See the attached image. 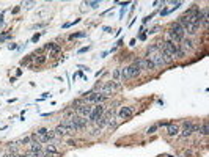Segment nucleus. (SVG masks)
<instances>
[{"instance_id": "obj_1", "label": "nucleus", "mask_w": 209, "mask_h": 157, "mask_svg": "<svg viewBox=\"0 0 209 157\" xmlns=\"http://www.w3.org/2000/svg\"><path fill=\"white\" fill-rule=\"evenodd\" d=\"M181 27H183V29H184V32L187 33V35H190V36H192V35H195L197 33V27L192 24V22H190V19H189V16H183V17H179V22H178Z\"/></svg>"}, {"instance_id": "obj_2", "label": "nucleus", "mask_w": 209, "mask_h": 157, "mask_svg": "<svg viewBox=\"0 0 209 157\" xmlns=\"http://www.w3.org/2000/svg\"><path fill=\"white\" fill-rule=\"evenodd\" d=\"M120 88H121V85L118 84V82H110V84H107V85L98 87L99 93H101V94H105V96H108V94L112 93V91H116V90H120Z\"/></svg>"}, {"instance_id": "obj_3", "label": "nucleus", "mask_w": 209, "mask_h": 157, "mask_svg": "<svg viewBox=\"0 0 209 157\" xmlns=\"http://www.w3.org/2000/svg\"><path fill=\"white\" fill-rule=\"evenodd\" d=\"M128 71H129V77H131V79L139 77L140 74H142V60L134 61V64H131V66H128Z\"/></svg>"}, {"instance_id": "obj_4", "label": "nucleus", "mask_w": 209, "mask_h": 157, "mask_svg": "<svg viewBox=\"0 0 209 157\" xmlns=\"http://www.w3.org/2000/svg\"><path fill=\"white\" fill-rule=\"evenodd\" d=\"M69 121H71L72 129H74V131H80V129H85L88 119L82 118V116H72V118H69Z\"/></svg>"}, {"instance_id": "obj_5", "label": "nucleus", "mask_w": 209, "mask_h": 157, "mask_svg": "<svg viewBox=\"0 0 209 157\" xmlns=\"http://www.w3.org/2000/svg\"><path fill=\"white\" fill-rule=\"evenodd\" d=\"M104 112H105V108H104L102 105L94 107V108H93V112L90 113V116H88V121H96L99 116H102V115H104Z\"/></svg>"}, {"instance_id": "obj_6", "label": "nucleus", "mask_w": 209, "mask_h": 157, "mask_svg": "<svg viewBox=\"0 0 209 157\" xmlns=\"http://www.w3.org/2000/svg\"><path fill=\"white\" fill-rule=\"evenodd\" d=\"M107 99L105 94H101V93H91L90 96H87V102L88 104H93V102H104Z\"/></svg>"}, {"instance_id": "obj_7", "label": "nucleus", "mask_w": 209, "mask_h": 157, "mask_svg": "<svg viewBox=\"0 0 209 157\" xmlns=\"http://www.w3.org/2000/svg\"><path fill=\"white\" fill-rule=\"evenodd\" d=\"M132 115H134V107H123L120 110V113H118V118L120 119H128Z\"/></svg>"}, {"instance_id": "obj_8", "label": "nucleus", "mask_w": 209, "mask_h": 157, "mask_svg": "<svg viewBox=\"0 0 209 157\" xmlns=\"http://www.w3.org/2000/svg\"><path fill=\"white\" fill-rule=\"evenodd\" d=\"M44 49L46 50H50V57H55V55H58L60 53V46L58 44H55V43H47L46 46H44Z\"/></svg>"}, {"instance_id": "obj_9", "label": "nucleus", "mask_w": 209, "mask_h": 157, "mask_svg": "<svg viewBox=\"0 0 209 157\" xmlns=\"http://www.w3.org/2000/svg\"><path fill=\"white\" fill-rule=\"evenodd\" d=\"M93 112V107H90L88 104H84L82 107L77 108V113L82 116V118H85V116H90V113Z\"/></svg>"}, {"instance_id": "obj_10", "label": "nucleus", "mask_w": 209, "mask_h": 157, "mask_svg": "<svg viewBox=\"0 0 209 157\" xmlns=\"http://www.w3.org/2000/svg\"><path fill=\"white\" fill-rule=\"evenodd\" d=\"M142 69H146V71H154V69H157V68H156V64H154L149 58H143V60H142Z\"/></svg>"}, {"instance_id": "obj_11", "label": "nucleus", "mask_w": 209, "mask_h": 157, "mask_svg": "<svg viewBox=\"0 0 209 157\" xmlns=\"http://www.w3.org/2000/svg\"><path fill=\"white\" fill-rule=\"evenodd\" d=\"M30 152H33V154H41V155H43V146H41V143L32 142V143H30Z\"/></svg>"}, {"instance_id": "obj_12", "label": "nucleus", "mask_w": 209, "mask_h": 157, "mask_svg": "<svg viewBox=\"0 0 209 157\" xmlns=\"http://www.w3.org/2000/svg\"><path fill=\"white\" fill-rule=\"evenodd\" d=\"M167 134H168L170 137L179 135V126H178V124H168V126H167Z\"/></svg>"}, {"instance_id": "obj_13", "label": "nucleus", "mask_w": 209, "mask_h": 157, "mask_svg": "<svg viewBox=\"0 0 209 157\" xmlns=\"http://www.w3.org/2000/svg\"><path fill=\"white\" fill-rule=\"evenodd\" d=\"M207 25H209V16H207V8H204V11L201 14V27L207 29Z\"/></svg>"}, {"instance_id": "obj_14", "label": "nucleus", "mask_w": 209, "mask_h": 157, "mask_svg": "<svg viewBox=\"0 0 209 157\" xmlns=\"http://www.w3.org/2000/svg\"><path fill=\"white\" fill-rule=\"evenodd\" d=\"M53 132H55V135H68V134H71V132H69L68 129H66L65 126H63V124L57 126V129H55Z\"/></svg>"}, {"instance_id": "obj_15", "label": "nucleus", "mask_w": 209, "mask_h": 157, "mask_svg": "<svg viewBox=\"0 0 209 157\" xmlns=\"http://www.w3.org/2000/svg\"><path fill=\"white\" fill-rule=\"evenodd\" d=\"M96 123H98V126H99V127H104V126L108 123V115H102V116H99V118L96 119Z\"/></svg>"}, {"instance_id": "obj_16", "label": "nucleus", "mask_w": 209, "mask_h": 157, "mask_svg": "<svg viewBox=\"0 0 209 157\" xmlns=\"http://www.w3.org/2000/svg\"><path fill=\"white\" fill-rule=\"evenodd\" d=\"M33 58H35V64H36V66H41V64L46 63L47 55H39V57H33Z\"/></svg>"}, {"instance_id": "obj_17", "label": "nucleus", "mask_w": 209, "mask_h": 157, "mask_svg": "<svg viewBox=\"0 0 209 157\" xmlns=\"http://www.w3.org/2000/svg\"><path fill=\"white\" fill-rule=\"evenodd\" d=\"M170 29H171V30H175V32H176V33H179V35H183V36L186 35V32H184V29H183V27H181V25H179L178 22H176V24H173V25H171V27H170Z\"/></svg>"}, {"instance_id": "obj_18", "label": "nucleus", "mask_w": 209, "mask_h": 157, "mask_svg": "<svg viewBox=\"0 0 209 157\" xmlns=\"http://www.w3.org/2000/svg\"><path fill=\"white\" fill-rule=\"evenodd\" d=\"M121 79H123V80H129V79H131L128 68H121Z\"/></svg>"}, {"instance_id": "obj_19", "label": "nucleus", "mask_w": 209, "mask_h": 157, "mask_svg": "<svg viewBox=\"0 0 209 157\" xmlns=\"http://www.w3.org/2000/svg\"><path fill=\"white\" fill-rule=\"evenodd\" d=\"M113 79H115V80L121 79V68H118V69H113Z\"/></svg>"}, {"instance_id": "obj_20", "label": "nucleus", "mask_w": 209, "mask_h": 157, "mask_svg": "<svg viewBox=\"0 0 209 157\" xmlns=\"http://www.w3.org/2000/svg\"><path fill=\"white\" fill-rule=\"evenodd\" d=\"M198 131H200V134H203V135H207V123H204V124H203V127H200Z\"/></svg>"}, {"instance_id": "obj_21", "label": "nucleus", "mask_w": 209, "mask_h": 157, "mask_svg": "<svg viewBox=\"0 0 209 157\" xmlns=\"http://www.w3.org/2000/svg\"><path fill=\"white\" fill-rule=\"evenodd\" d=\"M183 43H184V46H186V47H190V49H194V43L192 41H190V39H183Z\"/></svg>"}, {"instance_id": "obj_22", "label": "nucleus", "mask_w": 209, "mask_h": 157, "mask_svg": "<svg viewBox=\"0 0 209 157\" xmlns=\"http://www.w3.org/2000/svg\"><path fill=\"white\" fill-rule=\"evenodd\" d=\"M87 6H91V8H98L99 5H101V2H85Z\"/></svg>"}, {"instance_id": "obj_23", "label": "nucleus", "mask_w": 209, "mask_h": 157, "mask_svg": "<svg viewBox=\"0 0 209 157\" xmlns=\"http://www.w3.org/2000/svg\"><path fill=\"white\" fill-rule=\"evenodd\" d=\"M47 151H49V152H53V154H57V155H58V151H57V148L53 146V145H49V146H47Z\"/></svg>"}, {"instance_id": "obj_24", "label": "nucleus", "mask_w": 209, "mask_h": 157, "mask_svg": "<svg viewBox=\"0 0 209 157\" xmlns=\"http://www.w3.org/2000/svg\"><path fill=\"white\" fill-rule=\"evenodd\" d=\"M49 131H47V129L46 127H41V129H38V132H36V135H46Z\"/></svg>"}, {"instance_id": "obj_25", "label": "nucleus", "mask_w": 209, "mask_h": 157, "mask_svg": "<svg viewBox=\"0 0 209 157\" xmlns=\"http://www.w3.org/2000/svg\"><path fill=\"white\" fill-rule=\"evenodd\" d=\"M157 129H159V126H157V124H154V126H151V127L148 129V131H146V132H148V134H154V132H156V131H157Z\"/></svg>"}, {"instance_id": "obj_26", "label": "nucleus", "mask_w": 209, "mask_h": 157, "mask_svg": "<svg viewBox=\"0 0 209 157\" xmlns=\"http://www.w3.org/2000/svg\"><path fill=\"white\" fill-rule=\"evenodd\" d=\"M19 143H22V145H27V143H30V137H25V138H22V140H21Z\"/></svg>"}, {"instance_id": "obj_27", "label": "nucleus", "mask_w": 209, "mask_h": 157, "mask_svg": "<svg viewBox=\"0 0 209 157\" xmlns=\"http://www.w3.org/2000/svg\"><path fill=\"white\" fill-rule=\"evenodd\" d=\"M90 49H91L90 46H88V47H82V49H79V53H85V52H88Z\"/></svg>"}, {"instance_id": "obj_28", "label": "nucleus", "mask_w": 209, "mask_h": 157, "mask_svg": "<svg viewBox=\"0 0 209 157\" xmlns=\"http://www.w3.org/2000/svg\"><path fill=\"white\" fill-rule=\"evenodd\" d=\"M39 36H41L39 33H36V35H33V38H32V41H33V43H36V41L39 39Z\"/></svg>"}, {"instance_id": "obj_29", "label": "nucleus", "mask_w": 209, "mask_h": 157, "mask_svg": "<svg viewBox=\"0 0 209 157\" xmlns=\"http://www.w3.org/2000/svg\"><path fill=\"white\" fill-rule=\"evenodd\" d=\"M82 36H85V33H77V35H72L71 38L74 39V38H82Z\"/></svg>"}, {"instance_id": "obj_30", "label": "nucleus", "mask_w": 209, "mask_h": 157, "mask_svg": "<svg viewBox=\"0 0 209 157\" xmlns=\"http://www.w3.org/2000/svg\"><path fill=\"white\" fill-rule=\"evenodd\" d=\"M32 5H35V2H24V6H25V8H30Z\"/></svg>"}, {"instance_id": "obj_31", "label": "nucleus", "mask_w": 209, "mask_h": 157, "mask_svg": "<svg viewBox=\"0 0 209 157\" xmlns=\"http://www.w3.org/2000/svg\"><path fill=\"white\" fill-rule=\"evenodd\" d=\"M0 24H3V16L0 14Z\"/></svg>"}, {"instance_id": "obj_32", "label": "nucleus", "mask_w": 209, "mask_h": 157, "mask_svg": "<svg viewBox=\"0 0 209 157\" xmlns=\"http://www.w3.org/2000/svg\"><path fill=\"white\" fill-rule=\"evenodd\" d=\"M3 157H13V154H11V152H10V154H5Z\"/></svg>"}]
</instances>
